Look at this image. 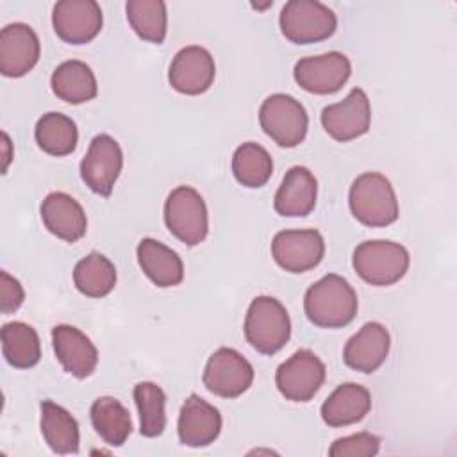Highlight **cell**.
<instances>
[{"label":"cell","instance_id":"1","mask_svg":"<svg viewBox=\"0 0 457 457\" xmlns=\"http://www.w3.org/2000/svg\"><path fill=\"white\" fill-rule=\"evenodd\" d=\"M357 295L350 282L328 273L314 282L303 296V311L309 321L320 328L346 327L357 314Z\"/></svg>","mask_w":457,"mask_h":457},{"label":"cell","instance_id":"2","mask_svg":"<svg viewBox=\"0 0 457 457\" xmlns=\"http://www.w3.org/2000/svg\"><path fill=\"white\" fill-rule=\"evenodd\" d=\"M348 205L353 218L366 227H387L400 212L391 182L377 171H366L352 182Z\"/></svg>","mask_w":457,"mask_h":457},{"label":"cell","instance_id":"3","mask_svg":"<svg viewBox=\"0 0 457 457\" xmlns=\"http://www.w3.org/2000/svg\"><path fill=\"white\" fill-rule=\"evenodd\" d=\"M245 337L259 353H277L291 337V320L286 307L273 296L253 298L245 316Z\"/></svg>","mask_w":457,"mask_h":457},{"label":"cell","instance_id":"4","mask_svg":"<svg viewBox=\"0 0 457 457\" xmlns=\"http://www.w3.org/2000/svg\"><path fill=\"white\" fill-rule=\"evenodd\" d=\"M405 246L387 239H371L357 245L352 257L355 273L371 286H393L409 270Z\"/></svg>","mask_w":457,"mask_h":457},{"label":"cell","instance_id":"5","mask_svg":"<svg viewBox=\"0 0 457 457\" xmlns=\"http://www.w3.org/2000/svg\"><path fill=\"white\" fill-rule=\"evenodd\" d=\"M280 30L295 45H311L336 32L337 18L330 7L316 0H289L280 11Z\"/></svg>","mask_w":457,"mask_h":457},{"label":"cell","instance_id":"6","mask_svg":"<svg viewBox=\"0 0 457 457\" xmlns=\"http://www.w3.org/2000/svg\"><path fill=\"white\" fill-rule=\"evenodd\" d=\"M164 223L184 245H200L209 232V216L202 195L191 186L175 187L164 202Z\"/></svg>","mask_w":457,"mask_h":457},{"label":"cell","instance_id":"7","mask_svg":"<svg viewBox=\"0 0 457 457\" xmlns=\"http://www.w3.org/2000/svg\"><path fill=\"white\" fill-rule=\"evenodd\" d=\"M259 123L264 134L278 146L293 148L305 139L309 118L305 107L296 98L275 93L261 104Z\"/></svg>","mask_w":457,"mask_h":457},{"label":"cell","instance_id":"8","mask_svg":"<svg viewBox=\"0 0 457 457\" xmlns=\"http://www.w3.org/2000/svg\"><path fill=\"white\" fill-rule=\"evenodd\" d=\"M325 375L327 370L321 359L302 348L277 368L275 384L286 400L309 402L323 386Z\"/></svg>","mask_w":457,"mask_h":457},{"label":"cell","instance_id":"9","mask_svg":"<svg viewBox=\"0 0 457 457\" xmlns=\"http://www.w3.org/2000/svg\"><path fill=\"white\" fill-rule=\"evenodd\" d=\"M123 168V152L114 137L98 134L91 139L89 148L80 161V177L86 186L100 195L109 196Z\"/></svg>","mask_w":457,"mask_h":457},{"label":"cell","instance_id":"10","mask_svg":"<svg viewBox=\"0 0 457 457\" xmlns=\"http://www.w3.org/2000/svg\"><path fill=\"white\" fill-rule=\"evenodd\" d=\"M202 378L211 393L237 398L252 386L253 368L237 350L221 346L209 357Z\"/></svg>","mask_w":457,"mask_h":457},{"label":"cell","instance_id":"11","mask_svg":"<svg viewBox=\"0 0 457 457\" xmlns=\"http://www.w3.org/2000/svg\"><path fill=\"white\" fill-rule=\"evenodd\" d=\"M323 255L325 241L314 228L280 230L271 241V257L289 273H303L316 268Z\"/></svg>","mask_w":457,"mask_h":457},{"label":"cell","instance_id":"12","mask_svg":"<svg viewBox=\"0 0 457 457\" xmlns=\"http://www.w3.org/2000/svg\"><path fill=\"white\" fill-rule=\"evenodd\" d=\"M350 59L341 52L303 57L295 64L293 75L296 84L314 95H332L350 79Z\"/></svg>","mask_w":457,"mask_h":457},{"label":"cell","instance_id":"13","mask_svg":"<svg viewBox=\"0 0 457 457\" xmlns=\"http://www.w3.org/2000/svg\"><path fill=\"white\" fill-rule=\"evenodd\" d=\"M104 16L95 0H61L52 9L55 34L70 45H84L98 36Z\"/></svg>","mask_w":457,"mask_h":457},{"label":"cell","instance_id":"14","mask_svg":"<svg viewBox=\"0 0 457 457\" xmlns=\"http://www.w3.org/2000/svg\"><path fill=\"white\" fill-rule=\"evenodd\" d=\"M371 123V107L368 95L353 87L345 100L327 105L321 111V125L336 141H352L368 132Z\"/></svg>","mask_w":457,"mask_h":457},{"label":"cell","instance_id":"15","mask_svg":"<svg viewBox=\"0 0 457 457\" xmlns=\"http://www.w3.org/2000/svg\"><path fill=\"white\" fill-rule=\"evenodd\" d=\"M216 77V64L209 50L198 45H189L179 50L170 64V86L182 95L205 93Z\"/></svg>","mask_w":457,"mask_h":457},{"label":"cell","instance_id":"16","mask_svg":"<svg viewBox=\"0 0 457 457\" xmlns=\"http://www.w3.org/2000/svg\"><path fill=\"white\" fill-rule=\"evenodd\" d=\"M39 37L27 23H9L0 32V71L4 77H23L39 61Z\"/></svg>","mask_w":457,"mask_h":457},{"label":"cell","instance_id":"17","mask_svg":"<svg viewBox=\"0 0 457 457\" xmlns=\"http://www.w3.org/2000/svg\"><path fill=\"white\" fill-rule=\"evenodd\" d=\"M177 432L184 446H209L221 432V414L198 395H189L180 407Z\"/></svg>","mask_w":457,"mask_h":457},{"label":"cell","instance_id":"18","mask_svg":"<svg viewBox=\"0 0 457 457\" xmlns=\"http://www.w3.org/2000/svg\"><path fill=\"white\" fill-rule=\"evenodd\" d=\"M391 337L382 323H364L345 345L343 361L348 368L361 373L377 371L387 359Z\"/></svg>","mask_w":457,"mask_h":457},{"label":"cell","instance_id":"19","mask_svg":"<svg viewBox=\"0 0 457 457\" xmlns=\"http://www.w3.org/2000/svg\"><path fill=\"white\" fill-rule=\"evenodd\" d=\"M52 345L64 371L77 378L89 377L98 364V350L91 339L71 325L52 328Z\"/></svg>","mask_w":457,"mask_h":457},{"label":"cell","instance_id":"20","mask_svg":"<svg viewBox=\"0 0 457 457\" xmlns=\"http://www.w3.org/2000/svg\"><path fill=\"white\" fill-rule=\"evenodd\" d=\"M41 220L50 234L75 243L86 236L87 218L82 205L62 191H54L41 204Z\"/></svg>","mask_w":457,"mask_h":457},{"label":"cell","instance_id":"21","mask_svg":"<svg viewBox=\"0 0 457 457\" xmlns=\"http://www.w3.org/2000/svg\"><path fill=\"white\" fill-rule=\"evenodd\" d=\"M316 196L318 182L312 171L305 166H293L286 171L275 193L273 207L280 216L302 218L314 209Z\"/></svg>","mask_w":457,"mask_h":457},{"label":"cell","instance_id":"22","mask_svg":"<svg viewBox=\"0 0 457 457\" xmlns=\"http://www.w3.org/2000/svg\"><path fill=\"white\" fill-rule=\"evenodd\" d=\"M143 273L157 287H173L184 280V264L175 250L157 239L143 237L136 248Z\"/></svg>","mask_w":457,"mask_h":457},{"label":"cell","instance_id":"23","mask_svg":"<svg viewBox=\"0 0 457 457\" xmlns=\"http://www.w3.org/2000/svg\"><path fill=\"white\" fill-rule=\"evenodd\" d=\"M371 411L370 391L355 382L337 386L321 405V420L328 427H346L366 418Z\"/></svg>","mask_w":457,"mask_h":457},{"label":"cell","instance_id":"24","mask_svg":"<svg viewBox=\"0 0 457 457\" xmlns=\"http://www.w3.org/2000/svg\"><path fill=\"white\" fill-rule=\"evenodd\" d=\"M52 91L57 98L68 104H84L96 96L98 84L93 70L77 59L61 62L50 79Z\"/></svg>","mask_w":457,"mask_h":457},{"label":"cell","instance_id":"25","mask_svg":"<svg viewBox=\"0 0 457 457\" xmlns=\"http://www.w3.org/2000/svg\"><path fill=\"white\" fill-rule=\"evenodd\" d=\"M41 434L54 453L68 455L79 452L80 434L77 420L52 400H43L41 405Z\"/></svg>","mask_w":457,"mask_h":457},{"label":"cell","instance_id":"26","mask_svg":"<svg viewBox=\"0 0 457 457\" xmlns=\"http://www.w3.org/2000/svg\"><path fill=\"white\" fill-rule=\"evenodd\" d=\"M91 423L96 434L111 446H121L130 432H132V420L127 407L112 398V396H100L91 405Z\"/></svg>","mask_w":457,"mask_h":457},{"label":"cell","instance_id":"27","mask_svg":"<svg viewBox=\"0 0 457 457\" xmlns=\"http://www.w3.org/2000/svg\"><path fill=\"white\" fill-rule=\"evenodd\" d=\"M34 137L45 154L64 157L75 150L79 130L70 116L62 112H46L37 120Z\"/></svg>","mask_w":457,"mask_h":457},{"label":"cell","instance_id":"28","mask_svg":"<svg viewBox=\"0 0 457 457\" xmlns=\"http://www.w3.org/2000/svg\"><path fill=\"white\" fill-rule=\"evenodd\" d=\"M73 282L84 296L102 298L116 286V268L104 253L91 252L75 264Z\"/></svg>","mask_w":457,"mask_h":457},{"label":"cell","instance_id":"29","mask_svg":"<svg viewBox=\"0 0 457 457\" xmlns=\"http://www.w3.org/2000/svg\"><path fill=\"white\" fill-rule=\"evenodd\" d=\"M2 352L12 368H32L41 359L39 336L30 325L23 321L5 323L2 327Z\"/></svg>","mask_w":457,"mask_h":457},{"label":"cell","instance_id":"30","mask_svg":"<svg viewBox=\"0 0 457 457\" xmlns=\"http://www.w3.org/2000/svg\"><path fill=\"white\" fill-rule=\"evenodd\" d=\"M232 173L245 187H262L273 173L271 155L257 143H243L232 155Z\"/></svg>","mask_w":457,"mask_h":457},{"label":"cell","instance_id":"31","mask_svg":"<svg viewBox=\"0 0 457 457\" xmlns=\"http://www.w3.org/2000/svg\"><path fill=\"white\" fill-rule=\"evenodd\" d=\"M125 12L132 30L145 41L161 45L166 37L168 14L161 0H129Z\"/></svg>","mask_w":457,"mask_h":457},{"label":"cell","instance_id":"32","mask_svg":"<svg viewBox=\"0 0 457 457\" xmlns=\"http://www.w3.org/2000/svg\"><path fill=\"white\" fill-rule=\"evenodd\" d=\"M134 402L139 412V432L145 437H157L166 428V395L154 382L134 386Z\"/></svg>","mask_w":457,"mask_h":457},{"label":"cell","instance_id":"33","mask_svg":"<svg viewBox=\"0 0 457 457\" xmlns=\"http://www.w3.org/2000/svg\"><path fill=\"white\" fill-rule=\"evenodd\" d=\"M380 448V437L371 432H357L339 437L328 448L330 457H371Z\"/></svg>","mask_w":457,"mask_h":457},{"label":"cell","instance_id":"34","mask_svg":"<svg viewBox=\"0 0 457 457\" xmlns=\"http://www.w3.org/2000/svg\"><path fill=\"white\" fill-rule=\"evenodd\" d=\"M25 300V291L23 286L20 284L18 278L9 275L7 271H0V303H2V312L11 314L20 309V305Z\"/></svg>","mask_w":457,"mask_h":457},{"label":"cell","instance_id":"35","mask_svg":"<svg viewBox=\"0 0 457 457\" xmlns=\"http://www.w3.org/2000/svg\"><path fill=\"white\" fill-rule=\"evenodd\" d=\"M11 139H9V136H7V132H2V150H4V173L7 171V168H9V162H11Z\"/></svg>","mask_w":457,"mask_h":457}]
</instances>
